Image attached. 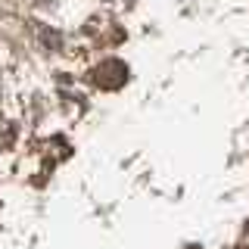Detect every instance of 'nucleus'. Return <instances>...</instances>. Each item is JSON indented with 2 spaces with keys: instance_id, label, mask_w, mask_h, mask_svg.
<instances>
[{
  "instance_id": "1",
  "label": "nucleus",
  "mask_w": 249,
  "mask_h": 249,
  "mask_svg": "<svg viewBox=\"0 0 249 249\" xmlns=\"http://www.w3.org/2000/svg\"><path fill=\"white\" fill-rule=\"evenodd\" d=\"M93 81L106 90H115L128 81V66H124L122 59H106V62H100V69L93 72Z\"/></svg>"
}]
</instances>
